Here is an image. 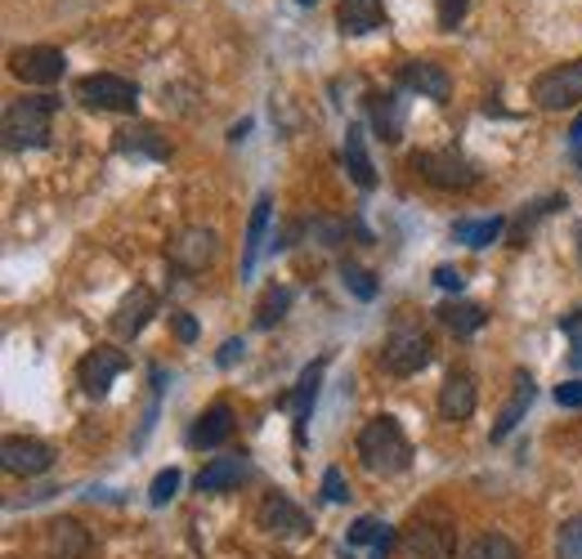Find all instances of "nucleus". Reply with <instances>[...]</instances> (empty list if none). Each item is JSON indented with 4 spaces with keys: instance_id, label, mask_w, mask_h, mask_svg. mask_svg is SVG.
Here are the masks:
<instances>
[{
    "instance_id": "nucleus-19",
    "label": "nucleus",
    "mask_w": 582,
    "mask_h": 559,
    "mask_svg": "<svg viewBox=\"0 0 582 559\" xmlns=\"http://www.w3.org/2000/svg\"><path fill=\"white\" fill-rule=\"evenodd\" d=\"M229 434H233V412H229V403H215V407H206V412L198 417L189 443H193V447H220Z\"/></svg>"
},
{
    "instance_id": "nucleus-4",
    "label": "nucleus",
    "mask_w": 582,
    "mask_h": 559,
    "mask_svg": "<svg viewBox=\"0 0 582 559\" xmlns=\"http://www.w3.org/2000/svg\"><path fill=\"white\" fill-rule=\"evenodd\" d=\"M413 166L421 170V179H430L434 189H470L480 179V170L470 166L457 148H440V153H417Z\"/></svg>"
},
{
    "instance_id": "nucleus-28",
    "label": "nucleus",
    "mask_w": 582,
    "mask_h": 559,
    "mask_svg": "<svg viewBox=\"0 0 582 559\" xmlns=\"http://www.w3.org/2000/svg\"><path fill=\"white\" fill-rule=\"evenodd\" d=\"M122 153H149V157H166V143L157 139V130H126L122 135Z\"/></svg>"
},
{
    "instance_id": "nucleus-41",
    "label": "nucleus",
    "mask_w": 582,
    "mask_h": 559,
    "mask_svg": "<svg viewBox=\"0 0 582 559\" xmlns=\"http://www.w3.org/2000/svg\"><path fill=\"white\" fill-rule=\"evenodd\" d=\"M569 135H573V139L582 143V112H578V117H573V126H569Z\"/></svg>"
},
{
    "instance_id": "nucleus-20",
    "label": "nucleus",
    "mask_w": 582,
    "mask_h": 559,
    "mask_svg": "<svg viewBox=\"0 0 582 559\" xmlns=\"http://www.w3.org/2000/svg\"><path fill=\"white\" fill-rule=\"evenodd\" d=\"M345 166H350V179L358 189H377V170L368 157V130L363 126H350V135H345Z\"/></svg>"
},
{
    "instance_id": "nucleus-35",
    "label": "nucleus",
    "mask_w": 582,
    "mask_h": 559,
    "mask_svg": "<svg viewBox=\"0 0 582 559\" xmlns=\"http://www.w3.org/2000/svg\"><path fill=\"white\" fill-rule=\"evenodd\" d=\"M322 497H327V501H345V497H350V493H345V474H341L337 466L322 474Z\"/></svg>"
},
{
    "instance_id": "nucleus-1",
    "label": "nucleus",
    "mask_w": 582,
    "mask_h": 559,
    "mask_svg": "<svg viewBox=\"0 0 582 559\" xmlns=\"http://www.w3.org/2000/svg\"><path fill=\"white\" fill-rule=\"evenodd\" d=\"M358 457L372 474H398V470L413 466V443L404 439L394 417H377L358 434Z\"/></svg>"
},
{
    "instance_id": "nucleus-26",
    "label": "nucleus",
    "mask_w": 582,
    "mask_h": 559,
    "mask_svg": "<svg viewBox=\"0 0 582 559\" xmlns=\"http://www.w3.org/2000/svg\"><path fill=\"white\" fill-rule=\"evenodd\" d=\"M287 309H291V287H278V282H274V287L261 295V301H256V327L269 331Z\"/></svg>"
},
{
    "instance_id": "nucleus-12",
    "label": "nucleus",
    "mask_w": 582,
    "mask_h": 559,
    "mask_svg": "<svg viewBox=\"0 0 582 559\" xmlns=\"http://www.w3.org/2000/svg\"><path fill=\"white\" fill-rule=\"evenodd\" d=\"M122 371H126V358L117 350H90L77 367V377H81L86 394H107V385H113Z\"/></svg>"
},
{
    "instance_id": "nucleus-21",
    "label": "nucleus",
    "mask_w": 582,
    "mask_h": 559,
    "mask_svg": "<svg viewBox=\"0 0 582 559\" xmlns=\"http://www.w3.org/2000/svg\"><path fill=\"white\" fill-rule=\"evenodd\" d=\"M337 23L345 36H368L381 27V0H341Z\"/></svg>"
},
{
    "instance_id": "nucleus-23",
    "label": "nucleus",
    "mask_w": 582,
    "mask_h": 559,
    "mask_svg": "<svg viewBox=\"0 0 582 559\" xmlns=\"http://www.w3.org/2000/svg\"><path fill=\"white\" fill-rule=\"evenodd\" d=\"M269 198H261L256 206H251V219H246V242H242V274L256 269L261 259V246H265V229H269Z\"/></svg>"
},
{
    "instance_id": "nucleus-33",
    "label": "nucleus",
    "mask_w": 582,
    "mask_h": 559,
    "mask_svg": "<svg viewBox=\"0 0 582 559\" xmlns=\"http://www.w3.org/2000/svg\"><path fill=\"white\" fill-rule=\"evenodd\" d=\"M381 519H354L350 524V546H368V542H377L381 537Z\"/></svg>"
},
{
    "instance_id": "nucleus-5",
    "label": "nucleus",
    "mask_w": 582,
    "mask_h": 559,
    "mask_svg": "<svg viewBox=\"0 0 582 559\" xmlns=\"http://www.w3.org/2000/svg\"><path fill=\"white\" fill-rule=\"evenodd\" d=\"M533 99H537V107H547V112L573 107V103L582 99V59H578V63H565V67H552V72H542V77L533 81Z\"/></svg>"
},
{
    "instance_id": "nucleus-32",
    "label": "nucleus",
    "mask_w": 582,
    "mask_h": 559,
    "mask_svg": "<svg viewBox=\"0 0 582 559\" xmlns=\"http://www.w3.org/2000/svg\"><path fill=\"white\" fill-rule=\"evenodd\" d=\"M175 493H179V470L170 466V470H162V474L153 479V488H149V501H153V506H166Z\"/></svg>"
},
{
    "instance_id": "nucleus-3",
    "label": "nucleus",
    "mask_w": 582,
    "mask_h": 559,
    "mask_svg": "<svg viewBox=\"0 0 582 559\" xmlns=\"http://www.w3.org/2000/svg\"><path fill=\"white\" fill-rule=\"evenodd\" d=\"M381 363H385V371H394V377H417V371L430 363V341L417 327H394L385 335Z\"/></svg>"
},
{
    "instance_id": "nucleus-10",
    "label": "nucleus",
    "mask_w": 582,
    "mask_h": 559,
    "mask_svg": "<svg viewBox=\"0 0 582 559\" xmlns=\"http://www.w3.org/2000/svg\"><path fill=\"white\" fill-rule=\"evenodd\" d=\"M398 559H453V533L440 524H417L398 542Z\"/></svg>"
},
{
    "instance_id": "nucleus-40",
    "label": "nucleus",
    "mask_w": 582,
    "mask_h": 559,
    "mask_svg": "<svg viewBox=\"0 0 582 559\" xmlns=\"http://www.w3.org/2000/svg\"><path fill=\"white\" fill-rule=\"evenodd\" d=\"M242 354H246V341H238V335H233V341H225V350H220V367H233Z\"/></svg>"
},
{
    "instance_id": "nucleus-16",
    "label": "nucleus",
    "mask_w": 582,
    "mask_h": 559,
    "mask_svg": "<svg viewBox=\"0 0 582 559\" xmlns=\"http://www.w3.org/2000/svg\"><path fill=\"white\" fill-rule=\"evenodd\" d=\"M86 550H90V537L77 519H54V524L46 529V555L50 559H81Z\"/></svg>"
},
{
    "instance_id": "nucleus-39",
    "label": "nucleus",
    "mask_w": 582,
    "mask_h": 559,
    "mask_svg": "<svg viewBox=\"0 0 582 559\" xmlns=\"http://www.w3.org/2000/svg\"><path fill=\"white\" fill-rule=\"evenodd\" d=\"M461 14H466V0H440V23L444 27H457Z\"/></svg>"
},
{
    "instance_id": "nucleus-34",
    "label": "nucleus",
    "mask_w": 582,
    "mask_h": 559,
    "mask_svg": "<svg viewBox=\"0 0 582 559\" xmlns=\"http://www.w3.org/2000/svg\"><path fill=\"white\" fill-rule=\"evenodd\" d=\"M560 331L569 335V345H573V354H569V363L582 371V314H569L565 322H560Z\"/></svg>"
},
{
    "instance_id": "nucleus-43",
    "label": "nucleus",
    "mask_w": 582,
    "mask_h": 559,
    "mask_svg": "<svg viewBox=\"0 0 582 559\" xmlns=\"http://www.w3.org/2000/svg\"><path fill=\"white\" fill-rule=\"evenodd\" d=\"M296 5H318V0H296Z\"/></svg>"
},
{
    "instance_id": "nucleus-6",
    "label": "nucleus",
    "mask_w": 582,
    "mask_h": 559,
    "mask_svg": "<svg viewBox=\"0 0 582 559\" xmlns=\"http://www.w3.org/2000/svg\"><path fill=\"white\" fill-rule=\"evenodd\" d=\"M77 94L90 107H103V112H135L139 107V90L126 77H113V72H94V77H86L77 86Z\"/></svg>"
},
{
    "instance_id": "nucleus-31",
    "label": "nucleus",
    "mask_w": 582,
    "mask_h": 559,
    "mask_svg": "<svg viewBox=\"0 0 582 559\" xmlns=\"http://www.w3.org/2000/svg\"><path fill=\"white\" fill-rule=\"evenodd\" d=\"M341 282H345V291L358 295V301H372V295H377L372 274H368V269H358V265H345V269H341Z\"/></svg>"
},
{
    "instance_id": "nucleus-36",
    "label": "nucleus",
    "mask_w": 582,
    "mask_h": 559,
    "mask_svg": "<svg viewBox=\"0 0 582 559\" xmlns=\"http://www.w3.org/2000/svg\"><path fill=\"white\" fill-rule=\"evenodd\" d=\"M170 327H175V335H179L185 345H193V341H198V322H193V314L175 309V314H170Z\"/></svg>"
},
{
    "instance_id": "nucleus-22",
    "label": "nucleus",
    "mask_w": 582,
    "mask_h": 559,
    "mask_svg": "<svg viewBox=\"0 0 582 559\" xmlns=\"http://www.w3.org/2000/svg\"><path fill=\"white\" fill-rule=\"evenodd\" d=\"M322 367H327V363H309V367L301 371V381H296V394H291V412H296V439H305V421H309V412H314Z\"/></svg>"
},
{
    "instance_id": "nucleus-24",
    "label": "nucleus",
    "mask_w": 582,
    "mask_h": 559,
    "mask_svg": "<svg viewBox=\"0 0 582 559\" xmlns=\"http://www.w3.org/2000/svg\"><path fill=\"white\" fill-rule=\"evenodd\" d=\"M440 318H444V327L457 331V335H476V331L484 327L489 314H484L476 301H448V305L440 309Z\"/></svg>"
},
{
    "instance_id": "nucleus-2",
    "label": "nucleus",
    "mask_w": 582,
    "mask_h": 559,
    "mask_svg": "<svg viewBox=\"0 0 582 559\" xmlns=\"http://www.w3.org/2000/svg\"><path fill=\"white\" fill-rule=\"evenodd\" d=\"M54 94H31L14 99L5 107V143L10 148H46L50 143V122H54Z\"/></svg>"
},
{
    "instance_id": "nucleus-8",
    "label": "nucleus",
    "mask_w": 582,
    "mask_h": 559,
    "mask_svg": "<svg viewBox=\"0 0 582 559\" xmlns=\"http://www.w3.org/2000/svg\"><path fill=\"white\" fill-rule=\"evenodd\" d=\"M215 255H220V238H215V229H185L170 242V265L185 269V274H202L206 265H215Z\"/></svg>"
},
{
    "instance_id": "nucleus-7",
    "label": "nucleus",
    "mask_w": 582,
    "mask_h": 559,
    "mask_svg": "<svg viewBox=\"0 0 582 559\" xmlns=\"http://www.w3.org/2000/svg\"><path fill=\"white\" fill-rule=\"evenodd\" d=\"M10 67H14V77L27 81V86H54L63 77L67 59L54 46H27V50H14L10 54Z\"/></svg>"
},
{
    "instance_id": "nucleus-27",
    "label": "nucleus",
    "mask_w": 582,
    "mask_h": 559,
    "mask_svg": "<svg viewBox=\"0 0 582 559\" xmlns=\"http://www.w3.org/2000/svg\"><path fill=\"white\" fill-rule=\"evenodd\" d=\"M466 559H520V550H516V542L511 537H502V533H484L476 546H470V555Z\"/></svg>"
},
{
    "instance_id": "nucleus-38",
    "label": "nucleus",
    "mask_w": 582,
    "mask_h": 559,
    "mask_svg": "<svg viewBox=\"0 0 582 559\" xmlns=\"http://www.w3.org/2000/svg\"><path fill=\"white\" fill-rule=\"evenodd\" d=\"M556 403H560V407H582V381L556 385Z\"/></svg>"
},
{
    "instance_id": "nucleus-9",
    "label": "nucleus",
    "mask_w": 582,
    "mask_h": 559,
    "mask_svg": "<svg viewBox=\"0 0 582 559\" xmlns=\"http://www.w3.org/2000/svg\"><path fill=\"white\" fill-rule=\"evenodd\" d=\"M0 461H5L10 474H46L54 466V447L41 439H27V434H10L5 447H0Z\"/></svg>"
},
{
    "instance_id": "nucleus-25",
    "label": "nucleus",
    "mask_w": 582,
    "mask_h": 559,
    "mask_svg": "<svg viewBox=\"0 0 582 559\" xmlns=\"http://www.w3.org/2000/svg\"><path fill=\"white\" fill-rule=\"evenodd\" d=\"M453 238L457 242H466V246H493L497 238H502V219H461L457 229H453Z\"/></svg>"
},
{
    "instance_id": "nucleus-18",
    "label": "nucleus",
    "mask_w": 582,
    "mask_h": 559,
    "mask_svg": "<svg viewBox=\"0 0 582 559\" xmlns=\"http://www.w3.org/2000/svg\"><path fill=\"white\" fill-rule=\"evenodd\" d=\"M246 479V457H215L198 474V493H233Z\"/></svg>"
},
{
    "instance_id": "nucleus-42",
    "label": "nucleus",
    "mask_w": 582,
    "mask_h": 559,
    "mask_svg": "<svg viewBox=\"0 0 582 559\" xmlns=\"http://www.w3.org/2000/svg\"><path fill=\"white\" fill-rule=\"evenodd\" d=\"M573 238H578V255H582V219L573 224Z\"/></svg>"
},
{
    "instance_id": "nucleus-37",
    "label": "nucleus",
    "mask_w": 582,
    "mask_h": 559,
    "mask_svg": "<svg viewBox=\"0 0 582 559\" xmlns=\"http://www.w3.org/2000/svg\"><path fill=\"white\" fill-rule=\"evenodd\" d=\"M434 287H444V291H461V287H466V274H461V269H453V265H440V269H434Z\"/></svg>"
},
{
    "instance_id": "nucleus-11",
    "label": "nucleus",
    "mask_w": 582,
    "mask_h": 559,
    "mask_svg": "<svg viewBox=\"0 0 582 559\" xmlns=\"http://www.w3.org/2000/svg\"><path fill=\"white\" fill-rule=\"evenodd\" d=\"M476 412V377H470L466 367L448 371L444 377V390H440V417L444 421H466Z\"/></svg>"
},
{
    "instance_id": "nucleus-29",
    "label": "nucleus",
    "mask_w": 582,
    "mask_h": 559,
    "mask_svg": "<svg viewBox=\"0 0 582 559\" xmlns=\"http://www.w3.org/2000/svg\"><path fill=\"white\" fill-rule=\"evenodd\" d=\"M556 559H582V514L565 519L556 533Z\"/></svg>"
},
{
    "instance_id": "nucleus-14",
    "label": "nucleus",
    "mask_w": 582,
    "mask_h": 559,
    "mask_svg": "<svg viewBox=\"0 0 582 559\" xmlns=\"http://www.w3.org/2000/svg\"><path fill=\"white\" fill-rule=\"evenodd\" d=\"M261 529L274 533V537H305L309 533V519L305 510H296L287 497H265L261 506Z\"/></svg>"
},
{
    "instance_id": "nucleus-15",
    "label": "nucleus",
    "mask_w": 582,
    "mask_h": 559,
    "mask_svg": "<svg viewBox=\"0 0 582 559\" xmlns=\"http://www.w3.org/2000/svg\"><path fill=\"white\" fill-rule=\"evenodd\" d=\"M153 309H157V295H153L149 287L126 291V301H122L117 314H113V331H117V335H135V331H143V327H149V318H153Z\"/></svg>"
},
{
    "instance_id": "nucleus-13",
    "label": "nucleus",
    "mask_w": 582,
    "mask_h": 559,
    "mask_svg": "<svg viewBox=\"0 0 582 559\" xmlns=\"http://www.w3.org/2000/svg\"><path fill=\"white\" fill-rule=\"evenodd\" d=\"M404 86H408L413 94H421V99H434V103H444L448 90H453L448 72H444L440 63H430V59H413V63H404Z\"/></svg>"
},
{
    "instance_id": "nucleus-17",
    "label": "nucleus",
    "mask_w": 582,
    "mask_h": 559,
    "mask_svg": "<svg viewBox=\"0 0 582 559\" xmlns=\"http://www.w3.org/2000/svg\"><path fill=\"white\" fill-rule=\"evenodd\" d=\"M529 403H533V377H529V371H516V390H511V398H506V407H502L497 421H493V443H502L506 434H511L524 421Z\"/></svg>"
},
{
    "instance_id": "nucleus-30",
    "label": "nucleus",
    "mask_w": 582,
    "mask_h": 559,
    "mask_svg": "<svg viewBox=\"0 0 582 559\" xmlns=\"http://www.w3.org/2000/svg\"><path fill=\"white\" fill-rule=\"evenodd\" d=\"M372 117L385 130V139H398V130H404V107H398V103H381V94H372Z\"/></svg>"
}]
</instances>
